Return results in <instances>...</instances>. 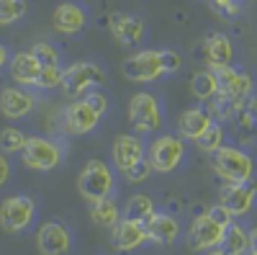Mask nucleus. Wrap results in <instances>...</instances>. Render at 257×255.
I'll return each instance as SVG.
<instances>
[{
    "mask_svg": "<svg viewBox=\"0 0 257 255\" xmlns=\"http://www.w3.org/2000/svg\"><path fill=\"white\" fill-rule=\"evenodd\" d=\"M77 188H80L82 199H88L90 204L113 196V191H116V176H113L111 165H105L98 157L88 160V162H85V167H82V173H80V178H77Z\"/></svg>",
    "mask_w": 257,
    "mask_h": 255,
    "instance_id": "nucleus-1",
    "label": "nucleus"
},
{
    "mask_svg": "<svg viewBox=\"0 0 257 255\" xmlns=\"http://www.w3.org/2000/svg\"><path fill=\"white\" fill-rule=\"evenodd\" d=\"M105 80L108 77H105L103 67H98L95 62H75L62 75V91L70 98H82L85 93L105 85Z\"/></svg>",
    "mask_w": 257,
    "mask_h": 255,
    "instance_id": "nucleus-2",
    "label": "nucleus"
},
{
    "mask_svg": "<svg viewBox=\"0 0 257 255\" xmlns=\"http://www.w3.org/2000/svg\"><path fill=\"white\" fill-rule=\"evenodd\" d=\"M213 170L226 183H247L254 176V162L247 152L237 150V147H219L213 152Z\"/></svg>",
    "mask_w": 257,
    "mask_h": 255,
    "instance_id": "nucleus-3",
    "label": "nucleus"
},
{
    "mask_svg": "<svg viewBox=\"0 0 257 255\" xmlns=\"http://www.w3.org/2000/svg\"><path fill=\"white\" fill-rule=\"evenodd\" d=\"M36 219V204L31 196L16 194L0 204V227L6 232H24Z\"/></svg>",
    "mask_w": 257,
    "mask_h": 255,
    "instance_id": "nucleus-4",
    "label": "nucleus"
},
{
    "mask_svg": "<svg viewBox=\"0 0 257 255\" xmlns=\"http://www.w3.org/2000/svg\"><path fill=\"white\" fill-rule=\"evenodd\" d=\"M128 124L139 134H152L162 126V111L152 93H137L128 101Z\"/></svg>",
    "mask_w": 257,
    "mask_h": 255,
    "instance_id": "nucleus-5",
    "label": "nucleus"
},
{
    "mask_svg": "<svg viewBox=\"0 0 257 255\" xmlns=\"http://www.w3.org/2000/svg\"><path fill=\"white\" fill-rule=\"evenodd\" d=\"M21 157H24L26 167L49 173V170H54L62 160V147L52 139H44V137H29L24 150H21Z\"/></svg>",
    "mask_w": 257,
    "mask_h": 255,
    "instance_id": "nucleus-6",
    "label": "nucleus"
},
{
    "mask_svg": "<svg viewBox=\"0 0 257 255\" xmlns=\"http://www.w3.org/2000/svg\"><path fill=\"white\" fill-rule=\"evenodd\" d=\"M185 157V142L180 137L162 134L149 144V165L155 173H173Z\"/></svg>",
    "mask_w": 257,
    "mask_h": 255,
    "instance_id": "nucleus-7",
    "label": "nucleus"
},
{
    "mask_svg": "<svg viewBox=\"0 0 257 255\" xmlns=\"http://www.w3.org/2000/svg\"><path fill=\"white\" fill-rule=\"evenodd\" d=\"M160 75H165L160 49H142L123 62V77H128L132 82H152Z\"/></svg>",
    "mask_w": 257,
    "mask_h": 255,
    "instance_id": "nucleus-8",
    "label": "nucleus"
},
{
    "mask_svg": "<svg viewBox=\"0 0 257 255\" xmlns=\"http://www.w3.org/2000/svg\"><path fill=\"white\" fill-rule=\"evenodd\" d=\"M254 199H257V183L254 181H247V183H229L221 188V196H219V204L229 211L231 217H242L254 206Z\"/></svg>",
    "mask_w": 257,
    "mask_h": 255,
    "instance_id": "nucleus-9",
    "label": "nucleus"
},
{
    "mask_svg": "<svg viewBox=\"0 0 257 255\" xmlns=\"http://www.w3.org/2000/svg\"><path fill=\"white\" fill-rule=\"evenodd\" d=\"M221 235H224V224H219L206 211V214L193 219V224L188 229V245L193 250H213V247H219Z\"/></svg>",
    "mask_w": 257,
    "mask_h": 255,
    "instance_id": "nucleus-10",
    "label": "nucleus"
},
{
    "mask_svg": "<svg viewBox=\"0 0 257 255\" xmlns=\"http://www.w3.org/2000/svg\"><path fill=\"white\" fill-rule=\"evenodd\" d=\"M36 245L41 255H67L72 247V235L62 222H44L36 232Z\"/></svg>",
    "mask_w": 257,
    "mask_h": 255,
    "instance_id": "nucleus-11",
    "label": "nucleus"
},
{
    "mask_svg": "<svg viewBox=\"0 0 257 255\" xmlns=\"http://www.w3.org/2000/svg\"><path fill=\"white\" fill-rule=\"evenodd\" d=\"M211 70H213V75H216L219 93H221V96L242 103V101L252 93V77H249L247 72L231 67V65H226V67H211Z\"/></svg>",
    "mask_w": 257,
    "mask_h": 255,
    "instance_id": "nucleus-12",
    "label": "nucleus"
},
{
    "mask_svg": "<svg viewBox=\"0 0 257 255\" xmlns=\"http://www.w3.org/2000/svg\"><path fill=\"white\" fill-rule=\"evenodd\" d=\"M36 106V96L29 93L24 85H8L0 91V111L8 119H24L34 111Z\"/></svg>",
    "mask_w": 257,
    "mask_h": 255,
    "instance_id": "nucleus-13",
    "label": "nucleus"
},
{
    "mask_svg": "<svg viewBox=\"0 0 257 255\" xmlns=\"http://www.w3.org/2000/svg\"><path fill=\"white\" fill-rule=\"evenodd\" d=\"M108 29L113 34V39L118 41V44L123 47H132V44H139V41L144 39L147 29H144V21L139 16H128V13H111L108 18Z\"/></svg>",
    "mask_w": 257,
    "mask_h": 255,
    "instance_id": "nucleus-14",
    "label": "nucleus"
},
{
    "mask_svg": "<svg viewBox=\"0 0 257 255\" xmlns=\"http://www.w3.org/2000/svg\"><path fill=\"white\" fill-rule=\"evenodd\" d=\"M111 157H113V165L123 173V170H128L144 157V142L137 134H118L111 147Z\"/></svg>",
    "mask_w": 257,
    "mask_h": 255,
    "instance_id": "nucleus-15",
    "label": "nucleus"
},
{
    "mask_svg": "<svg viewBox=\"0 0 257 255\" xmlns=\"http://www.w3.org/2000/svg\"><path fill=\"white\" fill-rule=\"evenodd\" d=\"M100 116L90 109L85 98H75L67 109H64V124L72 134H90L95 126H98Z\"/></svg>",
    "mask_w": 257,
    "mask_h": 255,
    "instance_id": "nucleus-16",
    "label": "nucleus"
},
{
    "mask_svg": "<svg viewBox=\"0 0 257 255\" xmlns=\"http://www.w3.org/2000/svg\"><path fill=\"white\" fill-rule=\"evenodd\" d=\"M144 229H147V240L157 242V245H173L180 235L178 219L165 214V211H155V214L144 222Z\"/></svg>",
    "mask_w": 257,
    "mask_h": 255,
    "instance_id": "nucleus-17",
    "label": "nucleus"
},
{
    "mask_svg": "<svg viewBox=\"0 0 257 255\" xmlns=\"http://www.w3.org/2000/svg\"><path fill=\"white\" fill-rule=\"evenodd\" d=\"M111 242L116 250L121 252H128V250H137L144 240H147V229L142 222H132V219H118L113 227H111Z\"/></svg>",
    "mask_w": 257,
    "mask_h": 255,
    "instance_id": "nucleus-18",
    "label": "nucleus"
},
{
    "mask_svg": "<svg viewBox=\"0 0 257 255\" xmlns=\"http://www.w3.org/2000/svg\"><path fill=\"white\" fill-rule=\"evenodd\" d=\"M52 21H54V29L59 34L72 36V34H80L85 26H88V13L75 3H62V6L54 8Z\"/></svg>",
    "mask_w": 257,
    "mask_h": 255,
    "instance_id": "nucleus-19",
    "label": "nucleus"
},
{
    "mask_svg": "<svg viewBox=\"0 0 257 255\" xmlns=\"http://www.w3.org/2000/svg\"><path fill=\"white\" fill-rule=\"evenodd\" d=\"M11 75L16 82H21L26 88V85H36V77L41 72V65L36 62V57L31 52H16L11 57Z\"/></svg>",
    "mask_w": 257,
    "mask_h": 255,
    "instance_id": "nucleus-20",
    "label": "nucleus"
},
{
    "mask_svg": "<svg viewBox=\"0 0 257 255\" xmlns=\"http://www.w3.org/2000/svg\"><path fill=\"white\" fill-rule=\"evenodd\" d=\"M211 124H213V119H211V114H206L203 109H188V111L178 119V129H180V137H183V139L198 142L201 134L208 129Z\"/></svg>",
    "mask_w": 257,
    "mask_h": 255,
    "instance_id": "nucleus-21",
    "label": "nucleus"
},
{
    "mask_svg": "<svg viewBox=\"0 0 257 255\" xmlns=\"http://www.w3.org/2000/svg\"><path fill=\"white\" fill-rule=\"evenodd\" d=\"M206 57L211 67H226L234 62V44L226 34H211L206 39Z\"/></svg>",
    "mask_w": 257,
    "mask_h": 255,
    "instance_id": "nucleus-22",
    "label": "nucleus"
},
{
    "mask_svg": "<svg viewBox=\"0 0 257 255\" xmlns=\"http://www.w3.org/2000/svg\"><path fill=\"white\" fill-rule=\"evenodd\" d=\"M219 250L226 255H247L249 252V232H244L237 222H229L224 227Z\"/></svg>",
    "mask_w": 257,
    "mask_h": 255,
    "instance_id": "nucleus-23",
    "label": "nucleus"
},
{
    "mask_svg": "<svg viewBox=\"0 0 257 255\" xmlns=\"http://www.w3.org/2000/svg\"><path fill=\"white\" fill-rule=\"evenodd\" d=\"M190 91L198 101H211L213 96L219 93V82H216V75L213 70H198L196 75L190 77Z\"/></svg>",
    "mask_w": 257,
    "mask_h": 255,
    "instance_id": "nucleus-24",
    "label": "nucleus"
},
{
    "mask_svg": "<svg viewBox=\"0 0 257 255\" xmlns=\"http://www.w3.org/2000/svg\"><path fill=\"white\" fill-rule=\"evenodd\" d=\"M90 219L95 227H113L121 217H118V206L116 201L108 196V199H100V201H93L90 206Z\"/></svg>",
    "mask_w": 257,
    "mask_h": 255,
    "instance_id": "nucleus-25",
    "label": "nucleus"
},
{
    "mask_svg": "<svg viewBox=\"0 0 257 255\" xmlns=\"http://www.w3.org/2000/svg\"><path fill=\"white\" fill-rule=\"evenodd\" d=\"M155 214V201L149 199V196H144V194H137V196H132L128 199V204H126V211H123V217L126 219H132V222H147L149 217Z\"/></svg>",
    "mask_w": 257,
    "mask_h": 255,
    "instance_id": "nucleus-26",
    "label": "nucleus"
},
{
    "mask_svg": "<svg viewBox=\"0 0 257 255\" xmlns=\"http://www.w3.org/2000/svg\"><path fill=\"white\" fill-rule=\"evenodd\" d=\"M26 0H0V26H11L26 16Z\"/></svg>",
    "mask_w": 257,
    "mask_h": 255,
    "instance_id": "nucleus-27",
    "label": "nucleus"
},
{
    "mask_svg": "<svg viewBox=\"0 0 257 255\" xmlns=\"http://www.w3.org/2000/svg\"><path fill=\"white\" fill-rule=\"evenodd\" d=\"M198 147H201L206 155H213L219 147H224V126H221V124H211L208 129L201 134Z\"/></svg>",
    "mask_w": 257,
    "mask_h": 255,
    "instance_id": "nucleus-28",
    "label": "nucleus"
},
{
    "mask_svg": "<svg viewBox=\"0 0 257 255\" xmlns=\"http://www.w3.org/2000/svg\"><path fill=\"white\" fill-rule=\"evenodd\" d=\"M26 139H29V137L21 132V129H16V126H8V129L0 132V150L8 152V155L21 152V150H24V144H26Z\"/></svg>",
    "mask_w": 257,
    "mask_h": 255,
    "instance_id": "nucleus-29",
    "label": "nucleus"
},
{
    "mask_svg": "<svg viewBox=\"0 0 257 255\" xmlns=\"http://www.w3.org/2000/svg\"><path fill=\"white\" fill-rule=\"evenodd\" d=\"M242 109V103H237V101H231V98H226V96H221V93H216L211 98V111H213V116H216L219 121H226V119H231L234 114H237ZM211 116V119H213Z\"/></svg>",
    "mask_w": 257,
    "mask_h": 255,
    "instance_id": "nucleus-30",
    "label": "nucleus"
},
{
    "mask_svg": "<svg viewBox=\"0 0 257 255\" xmlns=\"http://www.w3.org/2000/svg\"><path fill=\"white\" fill-rule=\"evenodd\" d=\"M31 54L41 67H59V52L49 44V41H36L31 47Z\"/></svg>",
    "mask_w": 257,
    "mask_h": 255,
    "instance_id": "nucleus-31",
    "label": "nucleus"
},
{
    "mask_svg": "<svg viewBox=\"0 0 257 255\" xmlns=\"http://www.w3.org/2000/svg\"><path fill=\"white\" fill-rule=\"evenodd\" d=\"M62 75H64V70H59V67H41V72H39V77H36V85H34V88H41V91L62 88Z\"/></svg>",
    "mask_w": 257,
    "mask_h": 255,
    "instance_id": "nucleus-32",
    "label": "nucleus"
},
{
    "mask_svg": "<svg viewBox=\"0 0 257 255\" xmlns=\"http://www.w3.org/2000/svg\"><path fill=\"white\" fill-rule=\"evenodd\" d=\"M152 173H155V170H152V165H149V160L142 157L137 165H132L128 170H123V178H126V181H132V183H142V181H147Z\"/></svg>",
    "mask_w": 257,
    "mask_h": 255,
    "instance_id": "nucleus-33",
    "label": "nucleus"
},
{
    "mask_svg": "<svg viewBox=\"0 0 257 255\" xmlns=\"http://www.w3.org/2000/svg\"><path fill=\"white\" fill-rule=\"evenodd\" d=\"M160 59H162V72H165V75L180 70V54H178V52H173V49H160Z\"/></svg>",
    "mask_w": 257,
    "mask_h": 255,
    "instance_id": "nucleus-34",
    "label": "nucleus"
},
{
    "mask_svg": "<svg viewBox=\"0 0 257 255\" xmlns=\"http://www.w3.org/2000/svg\"><path fill=\"white\" fill-rule=\"evenodd\" d=\"M82 98H85V103H88V106H90V109H93L98 116H103L105 111H108V98H105L103 93H98V91H90V93H85Z\"/></svg>",
    "mask_w": 257,
    "mask_h": 255,
    "instance_id": "nucleus-35",
    "label": "nucleus"
},
{
    "mask_svg": "<svg viewBox=\"0 0 257 255\" xmlns=\"http://www.w3.org/2000/svg\"><path fill=\"white\" fill-rule=\"evenodd\" d=\"M224 16H237L239 13V0H211Z\"/></svg>",
    "mask_w": 257,
    "mask_h": 255,
    "instance_id": "nucleus-36",
    "label": "nucleus"
},
{
    "mask_svg": "<svg viewBox=\"0 0 257 255\" xmlns=\"http://www.w3.org/2000/svg\"><path fill=\"white\" fill-rule=\"evenodd\" d=\"M208 214H211L213 219H216L219 224H224V227H226V224L231 222V214H229V211H226V209H224L221 204H219V206H211V209H208Z\"/></svg>",
    "mask_w": 257,
    "mask_h": 255,
    "instance_id": "nucleus-37",
    "label": "nucleus"
},
{
    "mask_svg": "<svg viewBox=\"0 0 257 255\" xmlns=\"http://www.w3.org/2000/svg\"><path fill=\"white\" fill-rule=\"evenodd\" d=\"M8 178H11V162L6 155H0V188L8 183Z\"/></svg>",
    "mask_w": 257,
    "mask_h": 255,
    "instance_id": "nucleus-38",
    "label": "nucleus"
},
{
    "mask_svg": "<svg viewBox=\"0 0 257 255\" xmlns=\"http://www.w3.org/2000/svg\"><path fill=\"white\" fill-rule=\"evenodd\" d=\"M8 62H11V54H8V49H6L3 44H0V70H3Z\"/></svg>",
    "mask_w": 257,
    "mask_h": 255,
    "instance_id": "nucleus-39",
    "label": "nucleus"
},
{
    "mask_svg": "<svg viewBox=\"0 0 257 255\" xmlns=\"http://www.w3.org/2000/svg\"><path fill=\"white\" fill-rule=\"evenodd\" d=\"M249 252H257V227L249 232Z\"/></svg>",
    "mask_w": 257,
    "mask_h": 255,
    "instance_id": "nucleus-40",
    "label": "nucleus"
},
{
    "mask_svg": "<svg viewBox=\"0 0 257 255\" xmlns=\"http://www.w3.org/2000/svg\"><path fill=\"white\" fill-rule=\"evenodd\" d=\"M208 255H226V252H221V250H211Z\"/></svg>",
    "mask_w": 257,
    "mask_h": 255,
    "instance_id": "nucleus-41",
    "label": "nucleus"
},
{
    "mask_svg": "<svg viewBox=\"0 0 257 255\" xmlns=\"http://www.w3.org/2000/svg\"><path fill=\"white\" fill-rule=\"evenodd\" d=\"M249 255H257V252H249Z\"/></svg>",
    "mask_w": 257,
    "mask_h": 255,
    "instance_id": "nucleus-42",
    "label": "nucleus"
}]
</instances>
